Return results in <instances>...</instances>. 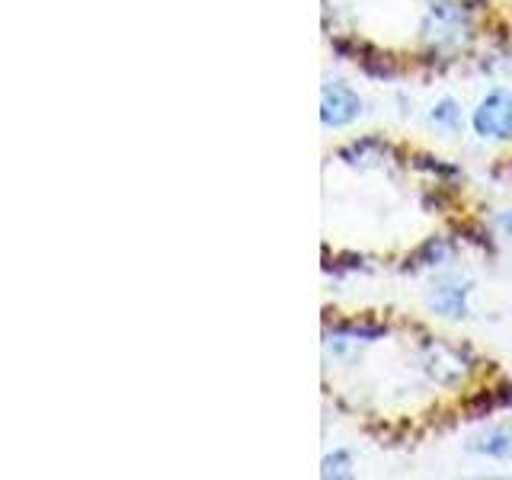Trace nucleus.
I'll use <instances>...</instances> for the list:
<instances>
[{
    "mask_svg": "<svg viewBox=\"0 0 512 480\" xmlns=\"http://www.w3.org/2000/svg\"><path fill=\"white\" fill-rule=\"evenodd\" d=\"M362 116V100L359 93L340 84V80H330L320 90V119L327 128H343L349 122H356Z\"/></svg>",
    "mask_w": 512,
    "mask_h": 480,
    "instance_id": "2",
    "label": "nucleus"
},
{
    "mask_svg": "<svg viewBox=\"0 0 512 480\" xmlns=\"http://www.w3.org/2000/svg\"><path fill=\"white\" fill-rule=\"evenodd\" d=\"M432 122H436L439 128H445V132H455V128H461V109L455 100H439L436 106H432Z\"/></svg>",
    "mask_w": 512,
    "mask_h": 480,
    "instance_id": "6",
    "label": "nucleus"
},
{
    "mask_svg": "<svg viewBox=\"0 0 512 480\" xmlns=\"http://www.w3.org/2000/svg\"><path fill=\"white\" fill-rule=\"evenodd\" d=\"M471 122L480 138L509 141L512 138V93H506V90L487 93L484 100H480V106L474 109Z\"/></svg>",
    "mask_w": 512,
    "mask_h": 480,
    "instance_id": "1",
    "label": "nucleus"
},
{
    "mask_svg": "<svg viewBox=\"0 0 512 480\" xmlns=\"http://www.w3.org/2000/svg\"><path fill=\"white\" fill-rule=\"evenodd\" d=\"M468 282H442L436 292H432L429 304L445 317H464L468 314Z\"/></svg>",
    "mask_w": 512,
    "mask_h": 480,
    "instance_id": "3",
    "label": "nucleus"
},
{
    "mask_svg": "<svg viewBox=\"0 0 512 480\" xmlns=\"http://www.w3.org/2000/svg\"><path fill=\"white\" fill-rule=\"evenodd\" d=\"M349 464H352L349 452L327 455V458H324V477H349V474H352V471H349Z\"/></svg>",
    "mask_w": 512,
    "mask_h": 480,
    "instance_id": "7",
    "label": "nucleus"
},
{
    "mask_svg": "<svg viewBox=\"0 0 512 480\" xmlns=\"http://www.w3.org/2000/svg\"><path fill=\"white\" fill-rule=\"evenodd\" d=\"M503 228H506V234L512 237V212H509V215H503Z\"/></svg>",
    "mask_w": 512,
    "mask_h": 480,
    "instance_id": "8",
    "label": "nucleus"
},
{
    "mask_svg": "<svg viewBox=\"0 0 512 480\" xmlns=\"http://www.w3.org/2000/svg\"><path fill=\"white\" fill-rule=\"evenodd\" d=\"M445 368H455L458 375L468 372V365L461 362V352H458V349L445 346V343H432V346L426 349V372H429L432 378H436V381L445 384Z\"/></svg>",
    "mask_w": 512,
    "mask_h": 480,
    "instance_id": "4",
    "label": "nucleus"
},
{
    "mask_svg": "<svg viewBox=\"0 0 512 480\" xmlns=\"http://www.w3.org/2000/svg\"><path fill=\"white\" fill-rule=\"evenodd\" d=\"M474 448L484 455H493V458H509L512 455V436L503 429H496V432H487L484 439H477Z\"/></svg>",
    "mask_w": 512,
    "mask_h": 480,
    "instance_id": "5",
    "label": "nucleus"
}]
</instances>
